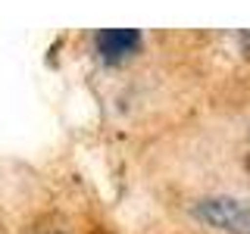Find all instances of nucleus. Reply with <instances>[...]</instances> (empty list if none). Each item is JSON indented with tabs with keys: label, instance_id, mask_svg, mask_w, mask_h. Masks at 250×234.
I'll use <instances>...</instances> for the list:
<instances>
[{
	"label": "nucleus",
	"instance_id": "nucleus-1",
	"mask_svg": "<svg viewBox=\"0 0 250 234\" xmlns=\"http://www.w3.org/2000/svg\"><path fill=\"white\" fill-rule=\"evenodd\" d=\"M194 213L219 231L250 234V206H244V203H238L231 197H207L194 206Z\"/></svg>",
	"mask_w": 250,
	"mask_h": 234
},
{
	"label": "nucleus",
	"instance_id": "nucleus-2",
	"mask_svg": "<svg viewBox=\"0 0 250 234\" xmlns=\"http://www.w3.org/2000/svg\"><path fill=\"white\" fill-rule=\"evenodd\" d=\"M141 44V35L135 28H104L97 31V53L109 62L125 59L128 53H135Z\"/></svg>",
	"mask_w": 250,
	"mask_h": 234
},
{
	"label": "nucleus",
	"instance_id": "nucleus-3",
	"mask_svg": "<svg viewBox=\"0 0 250 234\" xmlns=\"http://www.w3.org/2000/svg\"><path fill=\"white\" fill-rule=\"evenodd\" d=\"M244 169H247V175H250V156H247V159H244Z\"/></svg>",
	"mask_w": 250,
	"mask_h": 234
},
{
	"label": "nucleus",
	"instance_id": "nucleus-4",
	"mask_svg": "<svg viewBox=\"0 0 250 234\" xmlns=\"http://www.w3.org/2000/svg\"><path fill=\"white\" fill-rule=\"evenodd\" d=\"M57 234H60V231H57Z\"/></svg>",
	"mask_w": 250,
	"mask_h": 234
}]
</instances>
